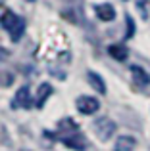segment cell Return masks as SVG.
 Returning a JSON list of instances; mask_svg holds the SVG:
<instances>
[{
    "mask_svg": "<svg viewBox=\"0 0 150 151\" xmlns=\"http://www.w3.org/2000/svg\"><path fill=\"white\" fill-rule=\"evenodd\" d=\"M94 10H96V15L100 21H112L116 17V10H114L112 4H98Z\"/></svg>",
    "mask_w": 150,
    "mask_h": 151,
    "instance_id": "cell-5",
    "label": "cell"
},
{
    "mask_svg": "<svg viewBox=\"0 0 150 151\" xmlns=\"http://www.w3.org/2000/svg\"><path fill=\"white\" fill-rule=\"evenodd\" d=\"M108 54L112 55L114 59H117V61H125L127 59V55H129V52L125 46H121V44H112L108 48Z\"/></svg>",
    "mask_w": 150,
    "mask_h": 151,
    "instance_id": "cell-9",
    "label": "cell"
},
{
    "mask_svg": "<svg viewBox=\"0 0 150 151\" xmlns=\"http://www.w3.org/2000/svg\"><path fill=\"white\" fill-rule=\"evenodd\" d=\"M0 25L10 33V37H12L14 42H17L19 38H21L23 31H25V21H23L21 17H17L14 12H4V15L0 17Z\"/></svg>",
    "mask_w": 150,
    "mask_h": 151,
    "instance_id": "cell-1",
    "label": "cell"
},
{
    "mask_svg": "<svg viewBox=\"0 0 150 151\" xmlns=\"http://www.w3.org/2000/svg\"><path fill=\"white\" fill-rule=\"evenodd\" d=\"M54 92L52 84L50 82H42L41 86H39V92H37V107H42L44 105V101L50 98V94Z\"/></svg>",
    "mask_w": 150,
    "mask_h": 151,
    "instance_id": "cell-7",
    "label": "cell"
},
{
    "mask_svg": "<svg viewBox=\"0 0 150 151\" xmlns=\"http://www.w3.org/2000/svg\"><path fill=\"white\" fill-rule=\"evenodd\" d=\"M135 145H137L135 138H131V136H119V138H117V142H116V145H114V149H116V151H131V149H135Z\"/></svg>",
    "mask_w": 150,
    "mask_h": 151,
    "instance_id": "cell-8",
    "label": "cell"
},
{
    "mask_svg": "<svg viewBox=\"0 0 150 151\" xmlns=\"http://www.w3.org/2000/svg\"><path fill=\"white\" fill-rule=\"evenodd\" d=\"M131 75H133V81H135L139 86H146V84H150V75L143 69V67L131 65Z\"/></svg>",
    "mask_w": 150,
    "mask_h": 151,
    "instance_id": "cell-6",
    "label": "cell"
},
{
    "mask_svg": "<svg viewBox=\"0 0 150 151\" xmlns=\"http://www.w3.org/2000/svg\"><path fill=\"white\" fill-rule=\"evenodd\" d=\"M75 105H77V109L81 111L83 115H92V113H96V111H98L100 103H98L96 98H90V96H81V98H77Z\"/></svg>",
    "mask_w": 150,
    "mask_h": 151,
    "instance_id": "cell-3",
    "label": "cell"
},
{
    "mask_svg": "<svg viewBox=\"0 0 150 151\" xmlns=\"http://www.w3.org/2000/svg\"><path fill=\"white\" fill-rule=\"evenodd\" d=\"M125 21H127V33H125V38H133V35H135V21L131 19V15H127Z\"/></svg>",
    "mask_w": 150,
    "mask_h": 151,
    "instance_id": "cell-12",
    "label": "cell"
},
{
    "mask_svg": "<svg viewBox=\"0 0 150 151\" xmlns=\"http://www.w3.org/2000/svg\"><path fill=\"white\" fill-rule=\"evenodd\" d=\"M29 2H35V0H29Z\"/></svg>",
    "mask_w": 150,
    "mask_h": 151,
    "instance_id": "cell-13",
    "label": "cell"
},
{
    "mask_svg": "<svg viewBox=\"0 0 150 151\" xmlns=\"http://www.w3.org/2000/svg\"><path fill=\"white\" fill-rule=\"evenodd\" d=\"M87 78H89L90 86H92L98 94H106V84H104V81H102L100 75H96V73H92V71H90V73L87 75Z\"/></svg>",
    "mask_w": 150,
    "mask_h": 151,
    "instance_id": "cell-10",
    "label": "cell"
},
{
    "mask_svg": "<svg viewBox=\"0 0 150 151\" xmlns=\"http://www.w3.org/2000/svg\"><path fill=\"white\" fill-rule=\"evenodd\" d=\"M94 132H96V136L100 138V140H110L112 138V134L116 132V122L110 121L108 117H102L98 119L96 122H94Z\"/></svg>",
    "mask_w": 150,
    "mask_h": 151,
    "instance_id": "cell-2",
    "label": "cell"
},
{
    "mask_svg": "<svg viewBox=\"0 0 150 151\" xmlns=\"http://www.w3.org/2000/svg\"><path fill=\"white\" fill-rule=\"evenodd\" d=\"M62 142H64V145H68V147H71V149H85V142H83V138H79L77 134H75V136H64Z\"/></svg>",
    "mask_w": 150,
    "mask_h": 151,
    "instance_id": "cell-11",
    "label": "cell"
},
{
    "mask_svg": "<svg viewBox=\"0 0 150 151\" xmlns=\"http://www.w3.org/2000/svg\"><path fill=\"white\" fill-rule=\"evenodd\" d=\"M33 105V101H31V92H29V86H21V88L15 92V98H14V107H25V109H29V107Z\"/></svg>",
    "mask_w": 150,
    "mask_h": 151,
    "instance_id": "cell-4",
    "label": "cell"
}]
</instances>
